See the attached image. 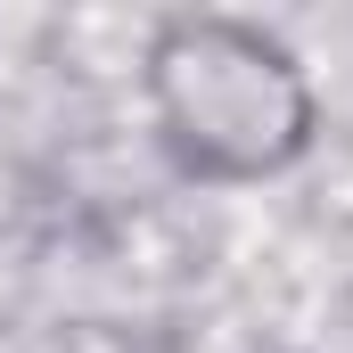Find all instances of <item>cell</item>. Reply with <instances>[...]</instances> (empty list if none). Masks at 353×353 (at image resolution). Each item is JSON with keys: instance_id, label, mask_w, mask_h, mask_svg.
I'll list each match as a JSON object with an SVG mask.
<instances>
[{"instance_id": "6da1fadb", "label": "cell", "mask_w": 353, "mask_h": 353, "mask_svg": "<svg viewBox=\"0 0 353 353\" xmlns=\"http://www.w3.org/2000/svg\"><path fill=\"white\" fill-rule=\"evenodd\" d=\"M181 50L189 58L165 50L157 66H173L189 83V107L173 115V132L181 140L197 132V165L222 173V148H239L230 173H255V165H271V148L304 140V90L288 74L279 41L247 33V25H189Z\"/></svg>"}]
</instances>
